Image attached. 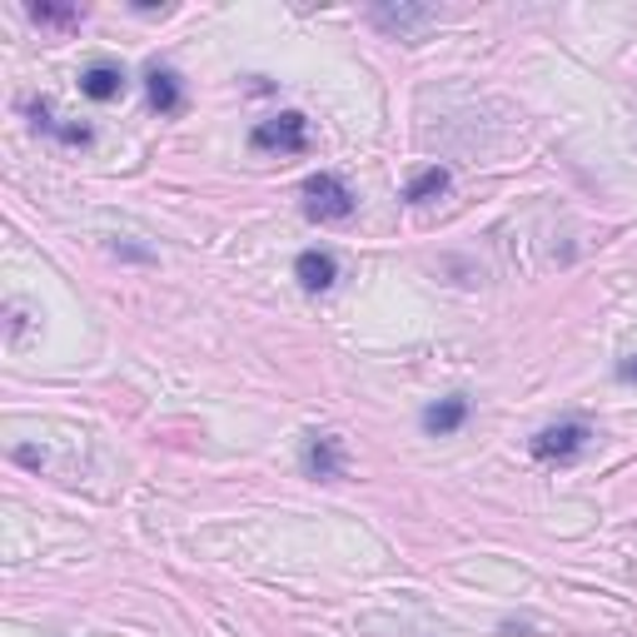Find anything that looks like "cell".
Returning <instances> with one entry per match:
<instances>
[{
  "label": "cell",
  "mask_w": 637,
  "mask_h": 637,
  "mask_svg": "<svg viewBox=\"0 0 637 637\" xmlns=\"http://www.w3.org/2000/svg\"><path fill=\"white\" fill-rule=\"evenodd\" d=\"M304 214L309 220H318V225H334V220H349L354 214V195H349V185H344L339 175H309L304 179Z\"/></svg>",
  "instance_id": "obj_1"
},
{
  "label": "cell",
  "mask_w": 637,
  "mask_h": 637,
  "mask_svg": "<svg viewBox=\"0 0 637 637\" xmlns=\"http://www.w3.org/2000/svg\"><path fill=\"white\" fill-rule=\"evenodd\" d=\"M249 150H274V154H304L309 150V120L299 110H284L274 120H260L249 130Z\"/></svg>",
  "instance_id": "obj_2"
},
{
  "label": "cell",
  "mask_w": 637,
  "mask_h": 637,
  "mask_svg": "<svg viewBox=\"0 0 637 637\" xmlns=\"http://www.w3.org/2000/svg\"><path fill=\"white\" fill-rule=\"evenodd\" d=\"M588 438H592V428L583 424V419H567V424H553V428H544V434L533 438V459L567 463V459H578V453L588 449Z\"/></svg>",
  "instance_id": "obj_3"
},
{
  "label": "cell",
  "mask_w": 637,
  "mask_h": 637,
  "mask_svg": "<svg viewBox=\"0 0 637 637\" xmlns=\"http://www.w3.org/2000/svg\"><path fill=\"white\" fill-rule=\"evenodd\" d=\"M369 21H374L378 30L399 36V40H413L419 30H428V25L438 21V11H434V5H374V11H369Z\"/></svg>",
  "instance_id": "obj_4"
},
{
  "label": "cell",
  "mask_w": 637,
  "mask_h": 637,
  "mask_svg": "<svg viewBox=\"0 0 637 637\" xmlns=\"http://www.w3.org/2000/svg\"><path fill=\"white\" fill-rule=\"evenodd\" d=\"M304 473L318 484H334L344 478V444L334 434H309L304 438Z\"/></svg>",
  "instance_id": "obj_5"
},
{
  "label": "cell",
  "mask_w": 637,
  "mask_h": 637,
  "mask_svg": "<svg viewBox=\"0 0 637 637\" xmlns=\"http://www.w3.org/2000/svg\"><path fill=\"white\" fill-rule=\"evenodd\" d=\"M295 274L309 295H324V289H334V279H339V260H334L329 249H304L295 260Z\"/></svg>",
  "instance_id": "obj_6"
},
{
  "label": "cell",
  "mask_w": 637,
  "mask_h": 637,
  "mask_svg": "<svg viewBox=\"0 0 637 637\" xmlns=\"http://www.w3.org/2000/svg\"><path fill=\"white\" fill-rule=\"evenodd\" d=\"M80 90L90 95V100H100V105H110V100L125 95V75H120L115 65H105V60H95L90 71L80 75Z\"/></svg>",
  "instance_id": "obj_7"
},
{
  "label": "cell",
  "mask_w": 637,
  "mask_h": 637,
  "mask_svg": "<svg viewBox=\"0 0 637 637\" xmlns=\"http://www.w3.org/2000/svg\"><path fill=\"white\" fill-rule=\"evenodd\" d=\"M463 419H469V399L463 394H453V399H438L424 409V428L428 434H453V428H463Z\"/></svg>",
  "instance_id": "obj_8"
},
{
  "label": "cell",
  "mask_w": 637,
  "mask_h": 637,
  "mask_svg": "<svg viewBox=\"0 0 637 637\" xmlns=\"http://www.w3.org/2000/svg\"><path fill=\"white\" fill-rule=\"evenodd\" d=\"M145 95H150V105L160 110V115H175V110L185 105V100H179V75L175 71H160V65L145 75Z\"/></svg>",
  "instance_id": "obj_9"
},
{
  "label": "cell",
  "mask_w": 637,
  "mask_h": 637,
  "mask_svg": "<svg viewBox=\"0 0 637 637\" xmlns=\"http://www.w3.org/2000/svg\"><path fill=\"white\" fill-rule=\"evenodd\" d=\"M449 185H453V175H449L444 165H434V170H424V175H419L409 189H403V200H409V204H428L434 195H444Z\"/></svg>",
  "instance_id": "obj_10"
},
{
  "label": "cell",
  "mask_w": 637,
  "mask_h": 637,
  "mask_svg": "<svg viewBox=\"0 0 637 637\" xmlns=\"http://www.w3.org/2000/svg\"><path fill=\"white\" fill-rule=\"evenodd\" d=\"M30 115H36V130H50L55 140H65V145H90V125H60V120L50 115L46 100H40V105L30 110Z\"/></svg>",
  "instance_id": "obj_11"
},
{
  "label": "cell",
  "mask_w": 637,
  "mask_h": 637,
  "mask_svg": "<svg viewBox=\"0 0 637 637\" xmlns=\"http://www.w3.org/2000/svg\"><path fill=\"white\" fill-rule=\"evenodd\" d=\"M30 21H46V25H75V21H80V5H30Z\"/></svg>",
  "instance_id": "obj_12"
},
{
  "label": "cell",
  "mask_w": 637,
  "mask_h": 637,
  "mask_svg": "<svg viewBox=\"0 0 637 637\" xmlns=\"http://www.w3.org/2000/svg\"><path fill=\"white\" fill-rule=\"evenodd\" d=\"M21 334H25V309L11 304V344H21Z\"/></svg>",
  "instance_id": "obj_13"
},
{
  "label": "cell",
  "mask_w": 637,
  "mask_h": 637,
  "mask_svg": "<svg viewBox=\"0 0 637 637\" xmlns=\"http://www.w3.org/2000/svg\"><path fill=\"white\" fill-rule=\"evenodd\" d=\"M617 378H623V384H637V354H633V359H623V364H617Z\"/></svg>",
  "instance_id": "obj_14"
}]
</instances>
